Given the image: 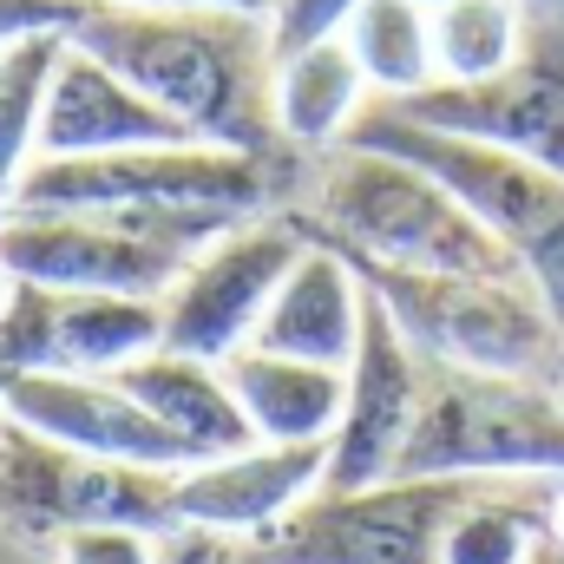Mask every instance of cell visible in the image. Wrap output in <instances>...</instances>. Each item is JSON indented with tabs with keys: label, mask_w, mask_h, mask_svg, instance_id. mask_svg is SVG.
<instances>
[{
	"label": "cell",
	"mask_w": 564,
	"mask_h": 564,
	"mask_svg": "<svg viewBox=\"0 0 564 564\" xmlns=\"http://www.w3.org/2000/svg\"><path fill=\"white\" fill-rule=\"evenodd\" d=\"M355 282L394 315L408 348L440 368H473V375H519L539 381L552 375L564 335L545 315L532 282H479V276H426V270H394L355 250H335Z\"/></svg>",
	"instance_id": "obj_5"
},
{
	"label": "cell",
	"mask_w": 564,
	"mask_h": 564,
	"mask_svg": "<svg viewBox=\"0 0 564 564\" xmlns=\"http://www.w3.org/2000/svg\"><path fill=\"white\" fill-rule=\"evenodd\" d=\"M401 119L453 132L473 144H499L564 177V20H525L519 59L492 79L446 86L433 79L408 99H388Z\"/></svg>",
	"instance_id": "obj_10"
},
{
	"label": "cell",
	"mask_w": 564,
	"mask_h": 564,
	"mask_svg": "<svg viewBox=\"0 0 564 564\" xmlns=\"http://www.w3.org/2000/svg\"><path fill=\"white\" fill-rule=\"evenodd\" d=\"M426 20H433V73L446 86H473V79L506 73L519 59V40H525V13L512 0H446Z\"/></svg>",
	"instance_id": "obj_22"
},
{
	"label": "cell",
	"mask_w": 564,
	"mask_h": 564,
	"mask_svg": "<svg viewBox=\"0 0 564 564\" xmlns=\"http://www.w3.org/2000/svg\"><path fill=\"white\" fill-rule=\"evenodd\" d=\"M26 375H73V328H66V289L7 276L0 302V394Z\"/></svg>",
	"instance_id": "obj_23"
},
{
	"label": "cell",
	"mask_w": 564,
	"mask_h": 564,
	"mask_svg": "<svg viewBox=\"0 0 564 564\" xmlns=\"http://www.w3.org/2000/svg\"><path fill=\"white\" fill-rule=\"evenodd\" d=\"M0 414L33 426L40 440L93 453V459L151 466V473H191L197 466V453L164 421H151L112 375H26L0 394Z\"/></svg>",
	"instance_id": "obj_13"
},
{
	"label": "cell",
	"mask_w": 564,
	"mask_h": 564,
	"mask_svg": "<svg viewBox=\"0 0 564 564\" xmlns=\"http://www.w3.org/2000/svg\"><path fill=\"white\" fill-rule=\"evenodd\" d=\"M112 381L139 401L151 421L171 426V433L197 453V466H204V459H224V453L257 446V426L243 421V408H237V394H230V381H224V368H217V361L151 348V355H139V361L112 368Z\"/></svg>",
	"instance_id": "obj_17"
},
{
	"label": "cell",
	"mask_w": 564,
	"mask_h": 564,
	"mask_svg": "<svg viewBox=\"0 0 564 564\" xmlns=\"http://www.w3.org/2000/svg\"><path fill=\"white\" fill-rule=\"evenodd\" d=\"M230 564H250V558H230Z\"/></svg>",
	"instance_id": "obj_34"
},
{
	"label": "cell",
	"mask_w": 564,
	"mask_h": 564,
	"mask_svg": "<svg viewBox=\"0 0 564 564\" xmlns=\"http://www.w3.org/2000/svg\"><path fill=\"white\" fill-rule=\"evenodd\" d=\"M243 421L257 426L263 446H302V440H328L341 421V394H348V368H315V361H289L263 348H237L230 361H217Z\"/></svg>",
	"instance_id": "obj_18"
},
{
	"label": "cell",
	"mask_w": 564,
	"mask_h": 564,
	"mask_svg": "<svg viewBox=\"0 0 564 564\" xmlns=\"http://www.w3.org/2000/svg\"><path fill=\"white\" fill-rule=\"evenodd\" d=\"M302 250H308V237H302L295 210L250 217L230 237H217L210 250H197L191 270L171 282V295H164L158 348L197 355V361H230L237 348H250L276 282L302 263Z\"/></svg>",
	"instance_id": "obj_9"
},
{
	"label": "cell",
	"mask_w": 564,
	"mask_h": 564,
	"mask_svg": "<svg viewBox=\"0 0 564 564\" xmlns=\"http://www.w3.org/2000/svg\"><path fill=\"white\" fill-rule=\"evenodd\" d=\"M355 7L361 0H270V53H276V66L308 53V46H322V40H335L355 20Z\"/></svg>",
	"instance_id": "obj_25"
},
{
	"label": "cell",
	"mask_w": 564,
	"mask_h": 564,
	"mask_svg": "<svg viewBox=\"0 0 564 564\" xmlns=\"http://www.w3.org/2000/svg\"><path fill=\"white\" fill-rule=\"evenodd\" d=\"M341 40H348L361 79L381 86V99H408L440 79L433 73V20L414 0H361L355 20L341 26Z\"/></svg>",
	"instance_id": "obj_20"
},
{
	"label": "cell",
	"mask_w": 564,
	"mask_h": 564,
	"mask_svg": "<svg viewBox=\"0 0 564 564\" xmlns=\"http://www.w3.org/2000/svg\"><path fill=\"white\" fill-rule=\"evenodd\" d=\"M144 144H204L184 119H171L158 99H144L132 79H119L106 59L79 53L66 40V59L46 86L40 112V158H99V151H144Z\"/></svg>",
	"instance_id": "obj_15"
},
{
	"label": "cell",
	"mask_w": 564,
	"mask_h": 564,
	"mask_svg": "<svg viewBox=\"0 0 564 564\" xmlns=\"http://www.w3.org/2000/svg\"><path fill=\"white\" fill-rule=\"evenodd\" d=\"M126 7H237V13H263L270 20V0H126Z\"/></svg>",
	"instance_id": "obj_29"
},
{
	"label": "cell",
	"mask_w": 564,
	"mask_h": 564,
	"mask_svg": "<svg viewBox=\"0 0 564 564\" xmlns=\"http://www.w3.org/2000/svg\"><path fill=\"white\" fill-rule=\"evenodd\" d=\"M66 59V33H33L0 46V224L13 210L20 171L40 151V112H46V86Z\"/></svg>",
	"instance_id": "obj_21"
},
{
	"label": "cell",
	"mask_w": 564,
	"mask_h": 564,
	"mask_svg": "<svg viewBox=\"0 0 564 564\" xmlns=\"http://www.w3.org/2000/svg\"><path fill=\"white\" fill-rule=\"evenodd\" d=\"M426 368L408 348V335L394 328V315L361 289V341L348 361V394H341V421L328 433V473L322 492H361L394 479V459L414 433L421 414Z\"/></svg>",
	"instance_id": "obj_12"
},
{
	"label": "cell",
	"mask_w": 564,
	"mask_h": 564,
	"mask_svg": "<svg viewBox=\"0 0 564 564\" xmlns=\"http://www.w3.org/2000/svg\"><path fill=\"white\" fill-rule=\"evenodd\" d=\"M361 112V66L348 40H322L276 66V132L295 151H328Z\"/></svg>",
	"instance_id": "obj_19"
},
{
	"label": "cell",
	"mask_w": 564,
	"mask_h": 564,
	"mask_svg": "<svg viewBox=\"0 0 564 564\" xmlns=\"http://www.w3.org/2000/svg\"><path fill=\"white\" fill-rule=\"evenodd\" d=\"M308 184L302 151H230V144H144L99 158H33L20 171L13 210H151V204H210L237 217L289 210ZM7 210V217H13Z\"/></svg>",
	"instance_id": "obj_4"
},
{
	"label": "cell",
	"mask_w": 564,
	"mask_h": 564,
	"mask_svg": "<svg viewBox=\"0 0 564 564\" xmlns=\"http://www.w3.org/2000/svg\"><path fill=\"white\" fill-rule=\"evenodd\" d=\"M341 144L388 151V158L414 164L426 177H440L512 250V263L525 270V282L539 289L545 315L564 335V177L558 171H545L532 158H512L499 144H473V139H453V132H433V126H414L388 99H368L348 119Z\"/></svg>",
	"instance_id": "obj_3"
},
{
	"label": "cell",
	"mask_w": 564,
	"mask_h": 564,
	"mask_svg": "<svg viewBox=\"0 0 564 564\" xmlns=\"http://www.w3.org/2000/svg\"><path fill=\"white\" fill-rule=\"evenodd\" d=\"M545 539H558L564 545V479L552 486V499H545Z\"/></svg>",
	"instance_id": "obj_30"
},
{
	"label": "cell",
	"mask_w": 564,
	"mask_h": 564,
	"mask_svg": "<svg viewBox=\"0 0 564 564\" xmlns=\"http://www.w3.org/2000/svg\"><path fill=\"white\" fill-rule=\"evenodd\" d=\"M53 552H59V564H158V545H151V532H119V525L66 532Z\"/></svg>",
	"instance_id": "obj_26"
},
{
	"label": "cell",
	"mask_w": 564,
	"mask_h": 564,
	"mask_svg": "<svg viewBox=\"0 0 564 564\" xmlns=\"http://www.w3.org/2000/svg\"><path fill=\"white\" fill-rule=\"evenodd\" d=\"M322 473H328V440H302V446L257 440L243 453L177 473V525H197L217 539H257L308 492H322Z\"/></svg>",
	"instance_id": "obj_14"
},
{
	"label": "cell",
	"mask_w": 564,
	"mask_h": 564,
	"mask_svg": "<svg viewBox=\"0 0 564 564\" xmlns=\"http://www.w3.org/2000/svg\"><path fill=\"white\" fill-rule=\"evenodd\" d=\"M66 40L106 59L119 79H132L144 99L184 119L204 144L263 151V158L295 151L276 132V53L263 13L93 0V13Z\"/></svg>",
	"instance_id": "obj_1"
},
{
	"label": "cell",
	"mask_w": 564,
	"mask_h": 564,
	"mask_svg": "<svg viewBox=\"0 0 564 564\" xmlns=\"http://www.w3.org/2000/svg\"><path fill=\"white\" fill-rule=\"evenodd\" d=\"M355 341H361V282L328 243H308L302 263L276 282L250 348L315 361V368H348Z\"/></svg>",
	"instance_id": "obj_16"
},
{
	"label": "cell",
	"mask_w": 564,
	"mask_h": 564,
	"mask_svg": "<svg viewBox=\"0 0 564 564\" xmlns=\"http://www.w3.org/2000/svg\"><path fill=\"white\" fill-rule=\"evenodd\" d=\"M308 243L355 250L394 270L426 276H479V282H525L512 250L414 164L361 144H335L308 164V210H295Z\"/></svg>",
	"instance_id": "obj_2"
},
{
	"label": "cell",
	"mask_w": 564,
	"mask_h": 564,
	"mask_svg": "<svg viewBox=\"0 0 564 564\" xmlns=\"http://www.w3.org/2000/svg\"><path fill=\"white\" fill-rule=\"evenodd\" d=\"M0 525H13L33 545H59L66 532H93V525L171 539L177 473L93 459L0 414Z\"/></svg>",
	"instance_id": "obj_7"
},
{
	"label": "cell",
	"mask_w": 564,
	"mask_h": 564,
	"mask_svg": "<svg viewBox=\"0 0 564 564\" xmlns=\"http://www.w3.org/2000/svg\"><path fill=\"white\" fill-rule=\"evenodd\" d=\"M539 532H545V506L499 499V492L479 486L453 512V525L440 539V564H525L532 545H539Z\"/></svg>",
	"instance_id": "obj_24"
},
{
	"label": "cell",
	"mask_w": 564,
	"mask_h": 564,
	"mask_svg": "<svg viewBox=\"0 0 564 564\" xmlns=\"http://www.w3.org/2000/svg\"><path fill=\"white\" fill-rule=\"evenodd\" d=\"M414 7H426V13H433V7H446V0H414Z\"/></svg>",
	"instance_id": "obj_33"
},
{
	"label": "cell",
	"mask_w": 564,
	"mask_h": 564,
	"mask_svg": "<svg viewBox=\"0 0 564 564\" xmlns=\"http://www.w3.org/2000/svg\"><path fill=\"white\" fill-rule=\"evenodd\" d=\"M237 552L217 539V532H197V525H177L171 539H158V564H230Z\"/></svg>",
	"instance_id": "obj_28"
},
{
	"label": "cell",
	"mask_w": 564,
	"mask_h": 564,
	"mask_svg": "<svg viewBox=\"0 0 564 564\" xmlns=\"http://www.w3.org/2000/svg\"><path fill=\"white\" fill-rule=\"evenodd\" d=\"M93 13V0H0V46L33 33H73Z\"/></svg>",
	"instance_id": "obj_27"
},
{
	"label": "cell",
	"mask_w": 564,
	"mask_h": 564,
	"mask_svg": "<svg viewBox=\"0 0 564 564\" xmlns=\"http://www.w3.org/2000/svg\"><path fill=\"white\" fill-rule=\"evenodd\" d=\"M525 20H564V0H512Z\"/></svg>",
	"instance_id": "obj_31"
},
{
	"label": "cell",
	"mask_w": 564,
	"mask_h": 564,
	"mask_svg": "<svg viewBox=\"0 0 564 564\" xmlns=\"http://www.w3.org/2000/svg\"><path fill=\"white\" fill-rule=\"evenodd\" d=\"M421 368V414L394 479H564V408L539 381Z\"/></svg>",
	"instance_id": "obj_6"
},
{
	"label": "cell",
	"mask_w": 564,
	"mask_h": 564,
	"mask_svg": "<svg viewBox=\"0 0 564 564\" xmlns=\"http://www.w3.org/2000/svg\"><path fill=\"white\" fill-rule=\"evenodd\" d=\"M486 479H381L361 492H308L243 545L250 564H440L453 512Z\"/></svg>",
	"instance_id": "obj_8"
},
{
	"label": "cell",
	"mask_w": 564,
	"mask_h": 564,
	"mask_svg": "<svg viewBox=\"0 0 564 564\" xmlns=\"http://www.w3.org/2000/svg\"><path fill=\"white\" fill-rule=\"evenodd\" d=\"M191 270L184 250L119 230L99 210H13L0 224V276L73 289V295H151L164 302L171 282Z\"/></svg>",
	"instance_id": "obj_11"
},
{
	"label": "cell",
	"mask_w": 564,
	"mask_h": 564,
	"mask_svg": "<svg viewBox=\"0 0 564 564\" xmlns=\"http://www.w3.org/2000/svg\"><path fill=\"white\" fill-rule=\"evenodd\" d=\"M525 564H564V545L558 539H545V532H539V545H532V558Z\"/></svg>",
	"instance_id": "obj_32"
}]
</instances>
